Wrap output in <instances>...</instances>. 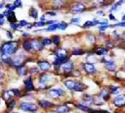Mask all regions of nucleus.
I'll return each mask as SVG.
<instances>
[{
	"label": "nucleus",
	"instance_id": "f257e3e1",
	"mask_svg": "<svg viewBox=\"0 0 125 113\" xmlns=\"http://www.w3.org/2000/svg\"><path fill=\"white\" fill-rule=\"evenodd\" d=\"M18 48V43L17 42H8V43H5L3 46L1 47V52L2 53L8 54V55H11L16 53Z\"/></svg>",
	"mask_w": 125,
	"mask_h": 113
},
{
	"label": "nucleus",
	"instance_id": "f03ea898",
	"mask_svg": "<svg viewBox=\"0 0 125 113\" xmlns=\"http://www.w3.org/2000/svg\"><path fill=\"white\" fill-rule=\"evenodd\" d=\"M11 62H12V64L14 67H21V66L22 65L23 62H24V55H23V53H18L17 55H16L15 57L13 58V60L11 61Z\"/></svg>",
	"mask_w": 125,
	"mask_h": 113
},
{
	"label": "nucleus",
	"instance_id": "7ed1b4c3",
	"mask_svg": "<svg viewBox=\"0 0 125 113\" xmlns=\"http://www.w3.org/2000/svg\"><path fill=\"white\" fill-rule=\"evenodd\" d=\"M21 108L24 111H27V112H34L37 109L36 106L34 103H30V102H22L21 103Z\"/></svg>",
	"mask_w": 125,
	"mask_h": 113
},
{
	"label": "nucleus",
	"instance_id": "20e7f679",
	"mask_svg": "<svg viewBox=\"0 0 125 113\" xmlns=\"http://www.w3.org/2000/svg\"><path fill=\"white\" fill-rule=\"evenodd\" d=\"M114 103H115V105L118 107H124V106L125 105V95L121 94V95L117 96V97L115 98Z\"/></svg>",
	"mask_w": 125,
	"mask_h": 113
},
{
	"label": "nucleus",
	"instance_id": "39448f33",
	"mask_svg": "<svg viewBox=\"0 0 125 113\" xmlns=\"http://www.w3.org/2000/svg\"><path fill=\"white\" fill-rule=\"evenodd\" d=\"M49 95L52 98H57L59 96H61L64 94V91L61 89H52L48 92Z\"/></svg>",
	"mask_w": 125,
	"mask_h": 113
},
{
	"label": "nucleus",
	"instance_id": "423d86ee",
	"mask_svg": "<svg viewBox=\"0 0 125 113\" xmlns=\"http://www.w3.org/2000/svg\"><path fill=\"white\" fill-rule=\"evenodd\" d=\"M61 69L64 70V72L65 73H70L73 70V68H74V65H73L72 62H65L63 65L61 66Z\"/></svg>",
	"mask_w": 125,
	"mask_h": 113
},
{
	"label": "nucleus",
	"instance_id": "0eeeda50",
	"mask_svg": "<svg viewBox=\"0 0 125 113\" xmlns=\"http://www.w3.org/2000/svg\"><path fill=\"white\" fill-rule=\"evenodd\" d=\"M84 10H85V6L81 3L75 4L74 6L72 7V11H74V12H81Z\"/></svg>",
	"mask_w": 125,
	"mask_h": 113
},
{
	"label": "nucleus",
	"instance_id": "6e6552de",
	"mask_svg": "<svg viewBox=\"0 0 125 113\" xmlns=\"http://www.w3.org/2000/svg\"><path fill=\"white\" fill-rule=\"evenodd\" d=\"M66 56L67 53L65 49H58L57 52H56V57H57V59L65 60L66 59Z\"/></svg>",
	"mask_w": 125,
	"mask_h": 113
},
{
	"label": "nucleus",
	"instance_id": "1a4fd4ad",
	"mask_svg": "<svg viewBox=\"0 0 125 113\" xmlns=\"http://www.w3.org/2000/svg\"><path fill=\"white\" fill-rule=\"evenodd\" d=\"M83 68H84V70H85V71L89 73V74H93V73L96 72L95 67H94L93 64H91V63H85V64L83 65Z\"/></svg>",
	"mask_w": 125,
	"mask_h": 113
},
{
	"label": "nucleus",
	"instance_id": "9d476101",
	"mask_svg": "<svg viewBox=\"0 0 125 113\" xmlns=\"http://www.w3.org/2000/svg\"><path fill=\"white\" fill-rule=\"evenodd\" d=\"M31 44H32V48L34 49V50H41L43 48V44L41 42L38 41L37 39H34V40L31 41Z\"/></svg>",
	"mask_w": 125,
	"mask_h": 113
},
{
	"label": "nucleus",
	"instance_id": "9b49d317",
	"mask_svg": "<svg viewBox=\"0 0 125 113\" xmlns=\"http://www.w3.org/2000/svg\"><path fill=\"white\" fill-rule=\"evenodd\" d=\"M39 67L42 70L46 71V70H49L51 65H50V63H49L48 62H44V61H43V62H39Z\"/></svg>",
	"mask_w": 125,
	"mask_h": 113
},
{
	"label": "nucleus",
	"instance_id": "f8f14e48",
	"mask_svg": "<svg viewBox=\"0 0 125 113\" xmlns=\"http://www.w3.org/2000/svg\"><path fill=\"white\" fill-rule=\"evenodd\" d=\"M14 95H15V94H14V93H13V90H8V91H5L3 93V98L4 100L8 101V100H10Z\"/></svg>",
	"mask_w": 125,
	"mask_h": 113
},
{
	"label": "nucleus",
	"instance_id": "ddd939ff",
	"mask_svg": "<svg viewBox=\"0 0 125 113\" xmlns=\"http://www.w3.org/2000/svg\"><path fill=\"white\" fill-rule=\"evenodd\" d=\"M39 105L41 107H43V108H48L53 106V103H52L51 102L49 101H47V100H41L39 102Z\"/></svg>",
	"mask_w": 125,
	"mask_h": 113
},
{
	"label": "nucleus",
	"instance_id": "4468645a",
	"mask_svg": "<svg viewBox=\"0 0 125 113\" xmlns=\"http://www.w3.org/2000/svg\"><path fill=\"white\" fill-rule=\"evenodd\" d=\"M25 89H26L27 90H32V89H34V85H33V83L31 81L30 77L27 78L25 80Z\"/></svg>",
	"mask_w": 125,
	"mask_h": 113
},
{
	"label": "nucleus",
	"instance_id": "2eb2a0df",
	"mask_svg": "<svg viewBox=\"0 0 125 113\" xmlns=\"http://www.w3.org/2000/svg\"><path fill=\"white\" fill-rule=\"evenodd\" d=\"M87 88L85 84H83V83H76L75 84V86L74 88V90L77 91V92H82L83 91L84 89Z\"/></svg>",
	"mask_w": 125,
	"mask_h": 113
},
{
	"label": "nucleus",
	"instance_id": "dca6fc26",
	"mask_svg": "<svg viewBox=\"0 0 125 113\" xmlns=\"http://www.w3.org/2000/svg\"><path fill=\"white\" fill-rule=\"evenodd\" d=\"M8 20L11 24H15L16 22V18L15 16V13H14L13 11H10L9 15L8 16Z\"/></svg>",
	"mask_w": 125,
	"mask_h": 113
},
{
	"label": "nucleus",
	"instance_id": "f3484780",
	"mask_svg": "<svg viewBox=\"0 0 125 113\" xmlns=\"http://www.w3.org/2000/svg\"><path fill=\"white\" fill-rule=\"evenodd\" d=\"M1 60H2V62H4V63H9L10 62H11L10 55H8V54H4V53L1 54Z\"/></svg>",
	"mask_w": 125,
	"mask_h": 113
},
{
	"label": "nucleus",
	"instance_id": "a211bd4d",
	"mask_svg": "<svg viewBox=\"0 0 125 113\" xmlns=\"http://www.w3.org/2000/svg\"><path fill=\"white\" fill-rule=\"evenodd\" d=\"M50 79H51L50 75L44 74V75H42L41 77H40V83H41V84H45V83H47V82H48Z\"/></svg>",
	"mask_w": 125,
	"mask_h": 113
},
{
	"label": "nucleus",
	"instance_id": "6ab92c4d",
	"mask_svg": "<svg viewBox=\"0 0 125 113\" xmlns=\"http://www.w3.org/2000/svg\"><path fill=\"white\" fill-rule=\"evenodd\" d=\"M75 82L74 81H73V80H66L65 82V86L67 87L69 89H74V86H75Z\"/></svg>",
	"mask_w": 125,
	"mask_h": 113
},
{
	"label": "nucleus",
	"instance_id": "aec40b11",
	"mask_svg": "<svg viewBox=\"0 0 125 113\" xmlns=\"http://www.w3.org/2000/svg\"><path fill=\"white\" fill-rule=\"evenodd\" d=\"M101 97L104 100L109 99L110 94H109V93H108V91L106 90V89H103V90L101 91Z\"/></svg>",
	"mask_w": 125,
	"mask_h": 113
},
{
	"label": "nucleus",
	"instance_id": "412c9836",
	"mask_svg": "<svg viewBox=\"0 0 125 113\" xmlns=\"http://www.w3.org/2000/svg\"><path fill=\"white\" fill-rule=\"evenodd\" d=\"M69 107L67 106H60L58 108H57V112H60V113H66L69 112Z\"/></svg>",
	"mask_w": 125,
	"mask_h": 113
},
{
	"label": "nucleus",
	"instance_id": "4be33fe9",
	"mask_svg": "<svg viewBox=\"0 0 125 113\" xmlns=\"http://www.w3.org/2000/svg\"><path fill=\"white\" fill-rule=\"evenodd\" d=\"M23 48H24L25 50L30 51V49L32 48V44H31V41H25L24 44H23Z\"/></svg>",
	"mask_w": 125,
	"mask_h": 113
},
{
	"label": "nucleus",
	"instance_id": "5701e85b",
	"mask_svg": "<svg viewBox=\"0 0 125 113\" xmlns=\"http://www.w3.org/2000/svg\"><path fill=\"white\" fill-rule=\"evenodd\" d=\"M77 107H79L80 110L83 111V112H89V113H90V112H92V111H93V110L91 109L90 107H87V106H83V105H82V104H79V105H78Z\"/></svg>",
	"mask_w": 125,
	"mask_h": 113
},
{
	"label": "nucleus",
	"instance_id": "b1692460",
	"mask_svg": "<svg viewBox=\"0 0 125 113\" xmlns=\"http://www.w3.org/2000/svg\"><path fill=\"white\" fill-rule=\"evenodd\" d=\"M93 102L95 103L96 105H102L103 104V102H102V99H101V97L100 96H97V97H95L93 98Z\"/></svg>",
	"mask_w": 125,
	"mask_h": 113
},
{
	"label": "nucleus",
	"instance_id": "393cba45",
	"mask_svg": "<svg viewBox=\"0 0 125 113\" xmlns=\"http://www.w3.org/2000/svg\"><path fill=\"white\" fill-rule=\"evenodd\" d=\"M96 24H99V22L97 21H94V22H91V21H88V22H85V24L83 25V27H88V26H93V25H95Z\"/></svg>",
	"mask_w": 125,
	"mask_h": 113
},
{
	"label": "nucleus",
	"instance_id": "a878e982",
	"mask_svg": "<svg viewBox=\"0 0 125 113\" xmlns=\"http://www.w3.org/2000/svg\"><path fill=\"white\" fill-rule=\"evenodd\" d=\"M107 48H98L97 50L96 51V53L97 55H104L107 53Z\"/></svg>",
	"mask_w": 125,
	"mask_h": 113
},
{
	"label": "nucleus",
	"instance_id": "bb28decb",
	"mask_svg": "<svg viewBox=\"0 0 125 113\" xmlns=\"http://www.w3.org/2000/svg\"><path fill=\"white\" fill-rule=\"evenodd\" d=\"M30 16H32L33 18H37L38 16V11L35 8H31L30 10Z\"/></svg>",
	"mask_w": 125,
	"mask_h": 113
},
{
	"label": "nucleus",
	"instance_id": "cd10ccee",
	"mask_svg": "<svg viewBox=\"0 0 125 113\" xmlns=\"http://www.w3.org/2000/svg\"><path fill=\"white\" fill-rule=\"evenodd\" d=\"M57 26L58 28L60 30H65L67 28L68 26V25H67V23H65V22H61V23H59V24H57Z\"/></svg>",
	"mask_w": 125,
	"mask_h": 113
},
{
	"label": "nucleus",
	"instance_id": "c85d7f7f",
	"mask_svg": "<svg viewBox=\"0 0 125 113\" xmlns=\"http://www.w3.org/2000/svg\"><path fill=\"white\" fill-rule=\"evenodd\" d=\"M17 72L20 75H24L25 74V72H26V68L23 67H19L18 70H17Z\"/></svg>",
	"mask_w": 125,
	"mask_h": 113
},
{
	"label": "nucleus",
	"instance_id": "c756f323",
	"mask_svg": "<svg viewBox=\"0 0 125 113\" xmlns=\"http://www.w3.org/2000/svg\"><path fill=\"white\" fill-rule=\"evenodd\" d=\"M57 28H58L57 24H52V25H50L48 29H46L45 30H46V31H54V30H56Z\"/></svg>",
	"mask_w": 125,
	"mask_h": 113
},
{
	"label": "nucleus",
	"instance_id": "7c9ffc66",
	"mask_svg": "<svg viewBox=\"0 0 125 113\" xmlns=\"http://www.w3.org/2000/svg\"><path fill=\"white\" fill-rule=\"evenodd\" d=\"M52 42H53L54 44H56V45H58V44H60V42H61V39H60V37H59L58 35H55V36L53 37Z\"/></svg>",
	"mask_w": 125,
	"mask_h": 113
},
{
	"label": "nucleus",
	"instance_id": "2f4dec72",
	"mask_svg": "<svg viewBox=\"0 0 125 113\" xmlns=\"http://www.w3.org/2000/svg\"><path fill=\"white\" fill-rule=\"evenodd\" d=\"M83 53V51H82L80 48H74L73 50V54L74 55H81Z\"/></svg>",
	"mask_w": 125,
	"mask_h": 113
},
{
	"label": "nucleus",
	"instance_id": "473e14b6",
	"mask_svg": "<svg viewBox=\"0 0 125 113\" xmlns=\"http://www.w3.org/2000/svg\"><path fill=\"white\" fill-rule=\"evenodd\" d=\"M42 44H43V45H50V44H52V40L49 39H47V38H45V39H43V41H42Z\"/></svg>",
	"mask_w": 125,
	"mask_h": 113
},
{
	"label": "nucleus",
	"instance_id": "72a5a7b5",
	"mask_svg": "<svg viewBox=\"0 0 125 113\" xmlns=\"http://www.w3.org/2000/svg\"><path fill=\"white\" fill-rule=\"evenodd\" d=\"M7 7V8H8V11H14L16 9V7L15 6V4H8V5L6 6Z\"/></svg>",
	"mask_w": 125,
	"mask_h": 113
},
{
	"label": "nucleus",
	"instance_id": "f704fd0d",
	"mask_svg": "<svg viewBox=\"0 0 125 113\" xmlns=\"http://www.w3.org/2000/svg\"><path fill=\"white\" fill-rule=\"evenodd\" d=\"M15 105H16V101L15 100H11V101H10V102H8V107L9 108H12V107H15Z\"/></svg>",
	"mask_w": 125,
	"mask_h": 113
},
{
	"label": "nucleus",
	"instance_id": "c9c22d12",
	"mask_svg": "<svg viewBox=\"0 0 125 113\" xmlns=\"http://www.w3.org/2000/svg\"><path fill=\"white\" fill-rule=\"evenodd\" d=\"M54 5L55 6H57V7H60V6H62L63 4L65 3V1H54Z\"/></svg>",
	"mask_w": 125,
	"mask_h": 113
},
{
	"label": "nucleus",
	"instance_id": "e433bc0d",
	"mask_svg": "<svg viewBox=\"0 0 125 113\" xmlns=\"http://www.w3.org/2000/svg\"><path fill=\"white\" fill-rule=\"evenodd\" d=\"M90 113H109V112L107 111H104V110H97V111H92Z\"/></svg>",
	"mask_w": 125,
	"mask_h": 113
},
{
	"label": "nucleus",
	"instance_id": "4c0bfd02",
	"mask_svg": "<svg viewBox=\"0 0 125 113\" xmlns=\"http://www.w3.org/2000/svg\"><path fill=\"white\" fill-rule=\"evenodd\" d=\"M14 4H15L16 7H21L22 6V3H21V1H20V0H16L15 2H14Z\"/></svg>",
	"mask_w": 125,
	"mask_h": 113
},
{
	"label": "nucleus",
	"instance_id": "58836bf2",
	"mask_svg": "<svg viewBox=\"0 0 125 113\" xmlns=\"http://www.w3.org/2000/svg\"><path fill=\"white\" fill-rule=\"evenodd\" d=\"M45 25V22H37L34 24V26H43V25Z\"/></svg>",
	"mask_w": 125,
	"mask_h": 113
},
{
	"label": "nucleus",
	"instance_id": "ea45409f",
	"mask_svg": "<svg viewBox=\"0 0 125 113\" xmlns=\"http://www.w3.org/2000/svg\"><path fill=\"white\" fill-rule=\"evenodd\" d=\"M28 25V22H26L25 21H21L20 22V24H19V26H26Z\"/></svg>",
	"mask_w": 125,
	"mask_h": 113
},
{
	"label": "nucleus",
	"instance_id": "a19ab883",
	"mask_svg": "<svg viewBox=\"0 0 125 113\" xmlns=\"http://www.w3.org/2000/svg\"><path fill=\"white\" fill-rule=\"evenodd\" d=\"M39 72V70L37 69L36 67H33V68H31V70H30V73H31V74H35V73H38Z\"/></svg>",
	"mask_w": 125,
	"mask_h": 113
},
{
	"label": "nucleus",
	"instance_id": "79ce46f5",
	"mask_svg": "<svg viewBox=\"0 0 125 113\" xmlns=\"http://www.w3.org/2000/svg\"><path fill=\"white\" fill-rule=\"evenodd\" d=\"M3 14H0V25H3L4 23V19H3Z\"/></svg>",
	"mask_w": 125,
	"mask_h": 113
},
{
	"label": "nucleus",
	"instance_id": "37998d69",
	"mask_svg": "<svg viewBox=\"0 0 125 113\" xmlns=\"http://www.w3.org/2000/svg\"><path fill=\"white\" fill-rule=\"evenodd\" d=\"M18 26H19V25H17L16 23H15V24H11V29H13V30H16L18 28Z\"/></svg>",
	"mask_w": 125,
	"mask_h": 113
},
{
	"label": "nucleus",
	"instance_id": "c03bdc74",
	"mask_svg": "<svg viewBox=\"0 0 125 113\" xmlns=\"http://www.w3.org/2000/svg\"><path fill=\"white\" fill-rule=\"evenodd\" d=\"M110 90H111V92H113V93H115V92L118 90V88L115 86H111L110 87Z\"/></svg>",
	"mask_w": 125,
	"mask_h": 113
},
{
	"label": "nucleus",
	"instance_id": "a18cd8bd",
	"mask_svg": "<svg viewBox=\"0 0 125 113\" xmlns=\"http://www.w3.org/2000/svg\"><path fill=\"white\" fill-rule=\"evenodd\" d=\"M13 93H14V94H15L16 96L20 95V91H19L18 89H13Z\"/></svg>",
	"mask_w": 125,
	"mask_h": 113
},
{
	"label": "nucleus",
	"instance_id": "49530a36",
	"mask_svg": "<svg viewBox=\"0 0 125 113\" xmlns=\"http://www.w3.org/2000/svg\"><path fill=\"white\" fill-rule=\"evenodd\" d=\"M88 39H90L91 43H94V42H95V38H94L93 35H90V36H88Z\"/></svg>",
	"mask_w": 125,
	"mask_h": 113
},
{
	"label": "nucleus",
	"instance_id": "de8ad7c7",
	"mask_svg": "<svg viewBox=\"0 0 125 113\" xmlns=\"http://www.w3.org/2000/svg\"><path fill=\"white\" fill-rule=\"evenodd\" d=\"M115 25H117V26H125V22H122V23H118Z\"/></svg>",
	"mask_w": 125,
	"mask_h": 113
},
{
	"label": "nucleus",
	"instance_id": "09e8293b",
	"mask_svg": "<svg viewBox=\"0 0 125 113\" xmlns=\"http://www.w3.org/2000/svg\"><path fill=\"white\" fill-rule=\"evenodd\" d=\"M79 20H80L79 18H74V19H72V20H71V22L73 23H74V22H79Z\"/></svg>",
	"mask_w": 125,
	"mask_h": 113
},
{
	"label": "nucleus",
	"instance_id": "8fccbe9b",
	"mask_svg": "<svg viewBox=\"0 0 125 113\" xmlns=\"http://www.w3.org/2000/svg\"><path fill=\"white\" fill-rule=\"evenodd\" d=\"M47 14H48V15L52 16H56V13H55V12H52V11H48V12H47Z\"/></svg>",
	"mask_w": 125,
	"mask_h": 113
},
{
	"label": "nucleus",
	"instance_id": "3c124183",
	"mask_svg": "<svg viewBox=\"0 0 125 113\" xmlns=\"http://www.w3.org/2000/svg\"><path fill=\"white\" fill-rule=\"evenodd\" d=\"M108 27V25H104V26H101V27H100L99 29H100V30H105L106 28Z\"/></svg>",
	"mask_w": 125,
	"mask_h": 113
},
{
	"label": "nucleus",
	"instance_id": "603ef678",
	"mask_svg": "<svg viewBox=\"0 0 125 113\" xmlns=\"http://www.w3.org/2000/svg\"><path fill=\"white\" fill-rule=\"evenodd\" d=\"M7 34H8V37H9L10 39H12V34H11V32L8 31V32H7Z\"/></svg>",
	"mask_w": 125,
	"mask_h": 113
},
{
	"label": "nucleus",
	"instance_id": "864d4df0",
	"mask_svg": "<svg viewBox=\"0 0 125 113\" xmlns=\"http://www.w3.org/2000/svg\"><path fill=\"white\" fill-rule=\"evenodd\" d=\"M54 22H53V21H48V22H47L46 23L47 24H54Z\"/></svg>",
	"mask_w": 125,
	"mask_h": 113
},
{
	"label": "nucleus",
	"instance_id": "5fc2aeb1",
	"mask_svg": "<svg viewBox=\"0 0 125 113\" xmlns=\"http://www.w3.org/2000/svg\"><path fill=\"white\" fill-rule=\"evenodd\" d=\"M44 20H45V16H43L41 18H40V22H43Z\"/></svg>",
	"mask_w": 125,
	"mask_h": 113
},
{
	"label": "nucleus",
	"instance_id": "6e6d98bb",
	"mask_svg": "<svg viewBox=\"0 0 125 113\" xmlns=\"http://www.w3.org/2000/svg\"><path fill=\"white\" fill-rule=\"evenodd\" d=\"M110 18L111 19V20H115V16L112 15V14H110Z\"/></svg>",
	"mask_w": 125,
	"mask_h": 113
},
{
	"label": "nucleus",
	"instance_id": "4d7b16f0",
	"mask_svg": "<svg viewBox=\"0 0 125 113\" xmlns=\"http://www.w3.org/2000/svg\"><path fill=\"white\" fill-rule=\"evenodd\" d=\"M4 7V3H0V8H3Z\"/></svg>",
	"mask_w": 125,
	"mask_h": 113
},
{
	"label": "nucleus",
	"instance_id": "13d9d810",
	"mask_svg": "<svg viewBox=\"0 0 125 113\" xmlns=\"http://www.w3.org/2000/svg\"><path fill=\"white\" fill-rule=\"evenodd\" d=\"M28 35H29L28 33H24V34H23V36H25V37H27Z\"/></svg>",
	"mask_w": 125,
	"mask_h": 113
},
{
	"label": "nucleus",
	"instance_id": "bf43d9fd",
	"mask_svg": "<svg viewBox=\"0 0 125 113\" xmlns=\"http://www.w3.org/2000/svg\"><path fill=\"white\" fill-rule=\"evenodd\" d=\"M122 20H123V22H125V15L123 16V18H122Z\"/></svg>",
	"mask_w": 125,
	"mask_h": 113
},
{
	"label": "nucleus",
	"instance_id": "052dcab7",
	"mask_svg": "<svg viewBox=\"0 0 125 113\" xmlns=\"http://www.w3.org/2000/svg\"><path fill=\"white\" fill-rule=\"evenodd\" d=\"M97 13H98V14H102V13H103V11H97Z\"/></svg>",
	"mask_w": 125,
	"mask_h": 113
},
{
	"label": "nucleus",
	"instance_id": "680f3d73",
	"mask_svg": "<svg viewBox=\"0 0 125 113\" xmlns=\"http://www.w3.org/2000/svg\"><path fill=\"white\" fill-rule=\"evenodd\" d=\"M49 113H58L57 112H49Z\"/></svg>",
	"mask_w": 125,
	"mask_h": 113
},
{
	"label": "nucleus",
	"instance_id": "e2e57ef3",
	"mask_svg": "<svg viewBox=\"0 0 125 113\" xmlns=\"http://www.w3.org/2000/svg\"><path fill=\"white\" fill-rule=\"evenodd\" d=\"M124 39H125V32H124Z\"/></svg>",
	"mask_w": 125,
	"mask_h": 113
},
{
	"label": "nucleus",
	"instance_id": "0e129e2a",
	"mask_svg": "<svg viewBox=\"0 0 125 113\" xmlns=\"http://www.w3.org/2000/svg\"><path fill=\"white\" fill-rule=\"evenodd\" d=\"M12 113H19V112H12Z\"/></svg>",
	"mask_w": 125,
	"mask_h": 113
},
{
	"label": "nucleus",
	"instance_id": "69168bd1",
	"mask_svg": "<svg viewBox=\"0 0 125 113\" xmlns=\"http://www.w3.org/2000/svg\"><path fill=\"white\" fill-rule=\"evenodd\" d=\"M34 113H36V112H34Z\"/></svg>",
	"mask_w": 125,
	"mask_h": 113
}]
</instances>
